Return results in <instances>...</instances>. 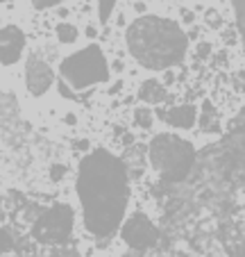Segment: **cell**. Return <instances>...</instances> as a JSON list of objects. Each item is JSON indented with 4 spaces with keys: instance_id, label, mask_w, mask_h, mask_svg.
Listing matches in <instances>:
<instances>
[{
    "instance_id": "obj_24",
    "label": "cell",
    "mask_w": 245,
    "mask_h": 257,
    "mask_svg": "<svg viewBox=\"0 0 245 257\" xmlns=\"http://www.w3.org/2000/svg\"><path fill=\"white\" fill-rule=\"evenodd\" d=\"M64 121H66L68 125H75L77 118H75V114H66V116H64Z\"/></svg>"
},
{
    "instance_id": "obj_25",
    "label": "cell",
    "mask_w": 245,
    "mask_h": 257,
    "mask_svg": "<svg viewBox=\"0 0 245 257\" xmlns=\"http://www.w3.org/2000/svg\"><path fill=\"white\" fill-rule=\"evenodd\" d=\"M225 55L227 53H218L216 55V64H225Z\"/></svg>"
},
{
    "instance_id": "obj_16",
    "label": "cell",
    "mask_w": 245,
    "mask_h": 257,
    "mask_svg": "<svg viewBox=\"0 0 245 257\" xmlns=\"http://www.w3.org/2000/svg\"><path fill=\"white\" fill-rule=\"evenodd\" d=\"M68 173V166L66 164H53L50 166V180L53 182H62V178Z\"/></svg>"
},
{
    "instance_id": "obj_13",
    "label": "cell",
    "mask_w": 245,
    "mask_h": 257,
    "mask_svg": "<svg viewBox=\"0 0 245 257\" xmlns=\"http://www.w3.org/2000/svg\"><path fill=\"white\" fill-rule=\"evenodd\" d=\"M234 14H236V30H238L245 48V0H234Z\"/></svg>"
},
{
    "instance_id": "obj_18",
    "label": "cell",
    "mask_w": 245,
    "mask_h": 257,
    "mask_svg": "<svg viewBox=\"0 0 245 257\" xmlns=\"http://www.w3.org/2000/svg\"><path fill=\"white\" fill-rule=\"evenodd\" d=\"M59 3H62V0H32V5L37 7V10H50V7H57Z\"/></svg>"
},
{
    "instance_id": "obj_27",
    "label": "cell",
    "mask_w": 245,
    "mask_h": 257,
    "mask_svg": "<svg viewBox=\"0 0 245 257\" xmlns=\"http://www.w3.org/2000/svg\"><path fill=\"white\" fill-rule=\"evenodd\" d=\"M123 141H125V144H132V141H134V137H132V135H125V139H123Z\"/></svg>"
},
{
    "instance_id": "obj_14",
    "label": "cell",
    "mask_w": 245,
    "mask_h": 257,
    "mask_svg": "<svg viewBox=\"0 0 245 257\" xmlns=\"http://www.w3.org/2000/svg\"><path fill=\"white\" fill-rule=\"evenodd\" d=\"M114 10H116V0H100V3H98V19H100L102 25L109 23Z\"/></svg>"
},
{
    "instance_id": "obj_5",
    "label": "cell",
    "mask_w": 245,
    "mask_h": 257,
    "mask_svg": "<svg viewBox=\"0 0 245 257\" xmlns=\"http://www.w3.org/2000/svg\"><path fill=\"white\" fill-rule=\"evenodd\" d=\"M75 225V212L68 203H57L44 209L32 223V237L46 246H62L68 241Z\"/></svg>"
},
{
    "instance_id": "obj_6",
    "label": "cell",
    "mask_w": 245,
    "mask_h": 257,
    "mask_svg": "<svg viewBox=\"0 0 245 257\" xmlns=\"http://www.w3.org/2000/svg\"><path fill=\"white\" fill-rule=\"evenodd\" d=\"M120 237L132 250H150L159 241V230L145 214L134 212L120 228Z\"/></svg>"
},
{
    "instance_id": "obj_15",
    "label": "cell",
    "mask_w": 245,
    "mask_h": 257,
    "mask_svg": "<svg viewBox=\"0 0 245 257\" xmlns=\"http://www.w3.org/2000/svg\"><path fill=\"white\" fill-rule=\"evenodd\" d=\"M204 23H207L211 30H220L222 28V19H220V14H218L216 10H207V12H204Z\"/></svg>"
},
{
    "instance_id": "obj_20",
    "label": "cell",
    "mask_w": 245,
    "mask_h": 257,
    "mask_svg": "<svg viewBox=\"0 0 245 257\" xmlns=\"http://www.w3.org/2000/svg\"><path fill=\"white\" fill-rule=\"evenodd\" d=\"M89 146H91V144H89L87 139H80V141H75V148H77V151H84V153H87V151H89Z\"/></svg>"
},
{
    "instance_id": "obj_3",
    "label": "cell",
    "mask_w": 245,
    "mask_h": 257,
    "mask_svg": "<svg viewBox=\"0 0 245 257\" xmlns=\"http://www.w3.org/2000/svg\"><path fill=\"white\" fill-rule=\"evenodd\" d=\"M150 166L157 171L163 187H177L193 173L197 164V155L191 141L173 135L161 132L148 146Z\"/></svg>"
},
{
    "instance_id": "obj_22",
    "label": "cell",
    "mask_w": 245,
    "mask_h": 257,
    "mask_svg": "<svg viewBox=\"0 0 245 257\" xmlns=\"http://www.w3.org/2000/svg\"><path fill=\"white\" fill-rule=\"evenodd\" d=\"M84 34H87L89 39H96V37H98V30L93 28V25H87V30H84Z\"/></svg>"
},
{
    "instance_id": "obj_12",
    "label": "cell",
    "mask_w": 245,
    "mask_h": 257,
    "mask_svg": "<svg viewBox=\"0 0 245 257\" xmlns=\"http://www.w3.org/2000/svg\"><path fill=\"white\" fill-rule=\"evenodd\" d=\"M134 123L139 127H143V130H150L154 123V114L152 109H148V107H136L134 109Z\"/></svg>"
},
{
    "instance_id": "obj_19",
    "label": "cell",
    "mask_w": 245,
    "mask_h": 257,
    "mask_svg": "<svg viewBox=\"0 0 245 257\" xmlns=\"http://www.w3.org/2000/svg\"><path fill=\"white\" fill-rule=\"evenodd\" d=\"M209 53H211V44H200L197 46V57H209Z\"/></svg>"
},
{
    "instance_id": "obj_4",
    "label": "cell",
    "mask_w": 245,
    "mask_h": 257,
    "mask_svg": "<svg viewBox=\"0 0 245 257\" xmlns=\"http://www.w3.org/2000/svg\"><path fill=\"white\" fill-rule=\"evenodd\" d=\"M59 75L71 89H89L93 84H102L111 80V68L107 62L105 50L98 44H89L87 48L75 50L62 59L59 64Z\"/></svg>"
},
{
    "instance_id": "obj_23",
    "label": "cell",
    "mask_w": 245,
    "mask_h": 257,
    "mask_svg": "<svg viewBox=\"0 0 245 257\" xmlns=\"http://www.w3.org/2000/svg\"><path fill=\"white\" fill-rule=\"evenodd\" d=\"M120 89H123V82H120V80H118V82H114V84H111L109 93H120Z\"/></svg>"
},
{
    "instance_id": "obj_2",
    "label": "cell",
    "mask_w": 245,
    "mask_h": 257,
    "mask_svg": "<svg viewBox=\"0 0 245 257\" xmlns=\"http://www.w3.org/2000/svg\"><path fill=\"white\" fill-rule=\"evenodd\" d=\"M125 44L130 55L148 71H166L184 62L188 37L179 23L157 14H143L127 25Z\"/></svg>"
},
{
    "instance_id": "obj_9",
    "label": "cell",
    "mask_w": 245,
    "mask_h": 257,
    "mask_svg": "<svg viewBox=\"0 0 245 257\" xmlns=\"http://www.w3.org/2000/svg\"><path fill=\"white\" fill-rule=\"evenodd\" d=\"M157 114L163 123H168L170 127H179V130H191L197 121L195 105H179L173 107V109H159Z\"/></svg>"
},
{
    "instance_id": "obj_26",
    "label": "cell",
    "mask_w": 245,
    "mask_h": 257,
    "mask_svg": "<svg viewBox=\"0 0 245 257\" xmlns=\"http://www.w3.org/2000/svg\"><path fill=\"white\" fill-rule=\"evenodd\" d=\"M114 71H123V62H120V59L118 62H114Z\"/></svg>"
},
{
    "instance_id": "obj_21",
    "label": "cell",
    "mask_w": 245,
    "mask_h": 257,
    "mask_svg": "<svg viewBox=\"0 0 245 257\" xmlns=\"http://www.w3.org/2000/svg\"><path fill=\"white\" fill-rule=\"evenodd\" d=\"M53 257H80V255H77L75 250H59V252H55Z\"/></svg>"
},
{
    "instance_id": "obj_1",
    "label": "cell",
    "mask_w": 245,
    "mask_h": 257,
    "mask_svg": "<svg viewBox=\"0 0 245 257\" xmlns=\"http://www.w3.org/2000/svg\"><path fill=\"white\" fill-rule=\"evenodd\" d=\"M75 194L84 225L98 239H109L120 228L130 203V171L114 153L96 148L77 166Z\"/></svg>"
},
{
    "instance_id": "obj_10",
    "label": "cell",
    "mask_w": 245,
    "mask_h": 257,
    "mask_svg": "<svg viewBox=\"0 0 245 257\" xmlns=\"http://www.w3.org/2000/svg\"><path fill=\"white\" fill-rule=\"evenodd\" d=\"M139 98L145 105H161V102L168 98V91H166V84L163 82H159L157 78H150L141 84Z\"/></svg>"
},
{
    "instance_id": "obj_11",
    "label": "cell",
    "mask_w": 245,
    "mask_h": 257,
    "mask_svg": "<svg viewBox=\"0 0 245 257\" xmlns=\"http://www.w3.org/2000/svg\"><path fill=\"white\" fill-rule=\"evenodd\" d=\"M55 34H57L59 44H75L77 37H80V32H77V28L73 23H66V21H62V23H57V28H55Z\"/></svg>"
},
{
    "instance_id": "obj_8",
    "label": "cell",
    "mask_w": 245,
    "mask_h": 257,
    "mask_svg": "<svg viewBox=\"0 0 245 257\" xmlns=\"http://www.w3.org/2000/svg\"><path fill=\"white\" fill-rule=\"evenodd\" d=\"M25 50V34L19 25H5L0 32V59L3 66H12L21 59Z\"/></svg>"
},
{
    "instance_id": "obj_28",
    "label": "cell",
    "mask_w": 245,
    "mask_h": 257,
    "mask_svg": "<svg viewBox=\"0 0 245 257\" xmlns=\"http://www.w3.org/2000/svg\"><path fill=\"white\" fill-rule=\"evenodd\" d=\"M3 3H5V5H7V3H12V0H3Z\"/></svg>"
},
{
    "instance_id": "obj_7",
    "label": "cell",
    "mask_w": 245,
    "mask_h": 257,
    "mask_svg": "<svg viewBox=\"0 0 245 257\" xmlns=\"http://www.w3.org/2000/svg\"><path fill=\"white\" fill-rule=\"evenodd\" d=\"M55 84V73L50 64L39 55H30L25 62V87L34 98H41Z\"/></svg>"
},
{
    "instance_id": "obj_17",
    "label": "cell",
    "mask_w": 245,
    "mask_h": 257,
    "mask_svg": "<svg viewBox=\"0 0 245 257\" xmlns=\"http://www.w3.org/2000/svg\"><path fill=\"white\" fill-rule=\"evenodd\" d=\"M231 84H234L236 91L245 93V68H240V71L234 73V78H231Z\"/></svg>"
}]
</instances>
